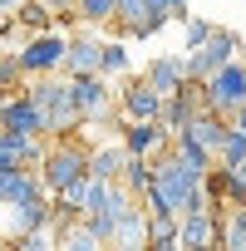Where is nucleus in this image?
Wrapping results in <instances>:
<instances>
[{"instance_id": "13", "label": "nucleus", "mask_w": 246, "mask_h": 251, "mask_svg": "<svg viewBox=\"0 0 246 251\" xmlns=\"http://www.w3.org/2000/svg\"><path fill=\"white\" fill-rule=\"evenodd\" d=\"M113 246H148V207L143 202H128L118 217V231H113Z\"/></svg>"}, {"instance_id": "2", "label": "nucleus", "mask_w": 246, "mask_h": 251, "mask_svg": "<svg viewBox=\"0 0 246 251\" xmlns=\"http://www.w3.org/2000/svg\"><path fill=\"white\" fill-rule=\"evenodd\" d=\"M79 177H89V148H79L74 138H54V143L45 148V158H40V182H45L49 197H54V192H64V187L79 182Z\"/></svg>"}, {"instance_id": "17", "label": "nucleus", "mask_w": 246, "mask_h": 251, "mask_svg": "<svg viewBox=\"0 0 246 251\" xmlns=\"http://www.w3.org/2000/svg\"><path fill=\"white\" fill-rule=\"evenodd\" d=\"M25 64H20V54L15 50H0V94H20L25 89Z\"/></svg>"}, {"instance_id": "6", "label": "nucleus", "mask_w": 246, "mask_h": 251, "mask_svg": "<svg viewBox=\"0 0 246 251\" xmlns=\"http://www.w3.org/2000/svg\"><path fill=\"white\" fill-rule=\"evenodd\" d=\"M69 89H74V103L84 113V123H103L113 113V89H108V74H69Z\"/></svg>"}, {"instance_id": "10", "label": "nucleus", "mask_w": 246, "mask_h": 251, "mask_svg": "<svg viewBox=\"0 0 246 251\" xmlns=\"http://www.w3.org/2000/svg\"><path fill=\"white\" fill-rule=\"evenodd\" d=\"M177 246H187V251L217 246V212H212V207L182 212V217H177Z\"/></svg>"}, {"instance_id": "21", "label": "nucleus", "mask_w": 246, "mask_h": 251, "mask_svg": "<svg viewBox=\"0 0 246 251\" xmlns=\"http://www.w3.org/2000/svg\"><path fill=\"white\" fill-rule=\"evenodd\" d=\"M217 163H221V168H236V163H246V133L236 128V123L226 128V138H221V148H217Z\"/></svg>"}, {"instance_id": "7", "label": "nucleus", "mask_w": 246, "mask_h": 251, "mask_svg": "<svg viewBox=\"0 0 246 251\" xmlns=\"http://www.w3.org/2000/svg\"><path fill=\"white\" fill-rule=\"evenodd\" d=\"M118 138L128 153H143V158H158L163 148H172V133L163 128V118H123Z\"/></svg>"}, {"instance_id": "1", "label": "nucleus", "mask_w": 246, "mask_h": 251, "mask_svg": "<svg viewBox=\"0 0 246 251\" xmlns=\"http://www.w3.org/2000/svg\"><path fill=\"white\" fill-rule=\"evenodd\" d=\"M25 89H30V99L45 108V133H49V138H69L79 123H84V113H79V103H74V89H69V74H64V79L35 74V79H25Z\"/></svg>"}, {"instance_id": "8", "label": "nucleus", "mask_w": 246, "mask_h": 251, "mask_svg": "<svg viewBox=\"0 0 246 251\" xmlns=\"http://www.w3.org/2000/svg\"><path fill=\"white\" fill-rule=\"evenodd\" d=\"M163 89L148 79V74H138V79H128L118 89V108H123V118H163Z\"/></svg>"}, {"instance_id": "19", "label": "nucleus", "mask_w": 246, "mask_h": 251, "mask_svg": "<svg viewBox=\"0 0 246 251\" xmlns=\"http://www.w3.org/2000/svg\"><path fill=\"white\" fill-rule=\"evenodd\" d=\"M148 246L177 251V217H148Z\"/></svg>"}, {"instance_id": "25", "label": "nucleus", "mask_w": 246, "mask_h": 251, "mask_svg": "<svg viewBox=\"0 0 246 251\" xmlns=\"http://www.w3.org/2000/svg\"><path fill=\"white\" fill-rule=\"evenodd\" d=\"M45 10H49V15H74L79 0H45Z\"/></svg>"}, {"instance_id": "26", "label": "nucleus", "mask_w": 246, "mask_h": 251, "mask_svg": "<svg viewBox=\"0 0 246 251\" xmlns=\"http://www.w3.org/2000/svg\"><path fill=\"white\" fill-rule=\"evenodd\" d=\"M10 168H25V163H20V158L5 148V143H0V173H10Z\"/></svg>"}, {"instance_id": "5", "label": "nucleus", "mask_w": 246, "mask_h": 251, "mask_svg": "<svg viewBox=\"0 0 246 251\" xmlns=\"http://www.w3.org/2000/svg\"><path fill=\"white\" fill-rule=\"evenodd\" d=\"M236 54H241V35L212 30V40H207L202 50H187V74H192V79H207V74H217L221 64H231Z\"/></svg>"}, {"instance_id": "3", "label": "nucleus", "mask_w": 246, "mask_h": 251, "mask_svg": "<svg viewBox=\"0 0 246 251\" xmlns=\"http://www.w3.org/2000/svg\"><path fill=\"white\" fill-rule=\"evenodd\" d=\"M236 103H246V64H221L217 74L202 79V108H217V113H236Z\"/></svg>"}, {"instance_id": "11", "label": "nucleus", "mask_w": 246, "mask_h": 251, "mask_svg": "<svg viewBox=\"0 0 246 251\" xmlns=\"http://www.w3.org/2000/svg\"><path fill=\"white\" fill-rule=\"evenodd\" d=\"M98 54H103V40L74 35L69 50H64V69H59V74H98Z\"/></svg>"}, {"instance_id": "18", "label": "nucleus", "mask_w": 246, "mask_h": 251, "mask_svg": "<svg viewBox=\"0 0 246 251\" xmlns=\"http://www.w3.org/2000/svg\"><path fill=\"white\" fill-rule=\"evenodd\" d=\"M172 153H177V158H182L187 168H197V173H207V168L217 163V153H207V148H197V143H192L187 133H172Z\"/></svg>"}, {"instance_id": "30", "label": "nucleus", "mask_w": 246, "mask_h": 251, "mask_svg": "<svg viewBox=\"0 0 246 251\" xmlns=\"http://www.w3.org/2000/svg\"><path fill=\"white\" fill-rule=\"evenodd\" d=\"M0 99H5V94H0Z\"/></svg>"}, {"instance_id": "24", "label": "nucleus", "mask_w": 246, "mask_h": 251, "mask_svg": "<svg viewBox=\"0 0 246 251\" xmlns=\"http://www.w3.org/2000/svg\"><path fill=\"white\" fill-rule=\"evenodd\" d=\"M84 25H113V0H79V10H74Z\"/></svg>"}, {"instance_id": "27", "label": "nucleus", "mask_w": 246, "mask_h": 251, "mask_svg": "<svg viewBox=\"0 0 246 251\" xmlns=\"http://www.w3.org/2000/svg\"><path fill=\"white\" fill-rule=\"evenodd\" d=\"M231 123H236V128L246 133V103H236V113H231Z\"/></svg>"}, {"instance_id": "29", "label": "nucleus", "mask_w": 246, "mask_h": 251, "mask_svg": "<svg viewBox=\"0 0 246 251\" xmlns=\"http://www.w3.org/2000/svg\"><path fill=\"white\" fill-rule=\"evenodd\" d=\"M0 207H5V197H0Z\"/></svg>"}, {"instance_id": "14", "label": "nucleus", "mask_w": 246, "mask_h": 251, "mask_svg": "<svg viewBox=\"0 0 246 251\" xmlns=\"http://www.w3.org/2000/svg\"><path fill=\"white\" fill-rule=\"evenodd\" d=\"M217 246L246 251V202H231L226 212H217Z\"/></svg>"}, {"instance_id": "16", "label": "nucleus", "mask_w": 246, "mask_h": 251, "mask_svg": "<svg viewBox=\"0 0 246 251\" xmlns=\"http://www.w3.org/2000/svg\"><path fill=\"white\" fill-rule=\"evenodd\" d=\"M118 182L128 187L133 197H143V192H148V182H153V158H143V153H128V158H123V173H118Z\"/></svg>"}, {"instance_id": "4", "label": "nucleus", "mask_w": 246, "mask_h": 251, "mask_svg": "<svg viewBox=\"0 0 246 251\" xmlns=\"http://www.w3.org/2000/svg\"><path fill=\"white\" fill-rule=\"evenodd\" d=\"M64 50H69V35H54V30H40V35H25V45L15 50L25 74H59L64 69Z\"/></svg>"}, {"instance_id": "9", "label": "nucleus", "mask_w": 246, "mask_h": 251, "mask_svg": "<svg viewBox=\"0 0 246 251\" xmlns=\"http://www.w3.org/2000/svg\"><path fill=\"white\" fill-rule=\"evenodd\" d=\"M0 128H25V133H45V108L30 99V89L0 99ZM49 138V133H45Z\"/></svg>"}, {"instance_id": "23", "label": "nucleus", "mask_w": 246, "mask_h": 251, "mask_svg": "<svg viewBox=\"0 0 246 251\" xmlns=\"http://www.w3.org/2000/svg\"><path fill=\"white\" fill-rule=\"evenodd\" d=\"M212 30H217L212 20H197V15H187V20H182V50H202V45L212 40Z\"/></svg>"}, {"instance_id": "20", "label": "nucleus", "mask_w": 246, "mask_h": 251, "mask_svg": "<svg viewBox=\"0 0 246 251\" xmlns=\"http://www.w3.org/2000/svg\"><path fill=\"white\" fill-rule=\"evenodd\" d=\"M98 74H128V45L123 40H103V54H98Z\"/></svg>"}, {"instance_id": "12", "label": "nucleus", "mask_w": 246, "mask_h": 251, "mask_svg": "<svg viewBox=\"0 0 246 251\" xmlns=\"http://www.w3.org/2000/svg\"><path fill=\"white\" fill-rule=\"evenodd\" d=\"M148 79L163 89V94H177L192 74H187V54H158L153 64H148Z\"/></svg>"}, {"instance_id": "28", "label": "nucleus", "mask_w": 246, "mask_h": 251, "mask_svg": "<svg viewBox=\"0 0 246 251\" xmlns=\"http://www.w3.org/2000/svg\"><path fill=\"white\" fill-rule=\"evenodd\" d=\"M20 5H25V0H0V15H15Z\"/></svg>"}, {"instance_id": "22", "label": "nucleus", "mask_w": 246, "mask_h": 251, "mask_svg": "<svg viewBox=\"0 0 246 251\" xmlns=\"http://www.w3.org/2000/svg\"><path fill=\"white\" fill-rule=\"evenodd\" d=\"M15 20H20V30H25V35L49 30V10H45V0H25V5L15 10Z\"/></svg>"}, {"instance_id": "15", "label": "nucleus", "mask_w": 246, "mask_h": 251, "mask_svg": "<svg viewBox=\"0 0 246 251\" xmlns=\"http://www.w3.org/2000/svg\"><path fill=\"white\" fill-rule=\"evenodd\" d=\"M123 158H128L123 138H118V143H98V148H89V177H108V182H118Z\"/></svg>"}]
</instances>
